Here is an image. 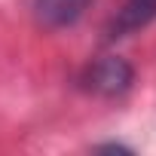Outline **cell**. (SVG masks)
<instances>
[{
	"label": "cell",
	"instance_id": "6da1fadb",
	"mask_svg": "<svg viewBox=\"0 0 156 156\" xmlns=\"http://www.w3.org/2000/svg\"><path fill=\"white\" fill-rule=\"evenodd\" d=\"M80 83L86 92H95L101 98H116V95H126L135 83V67L122 58V55H104L98 61H92Z\"/></svg>",
	"mask_w": 156,
	"mask_h": 156
},
{
	"label": "cell",
	"instance_id": "7a4b0ae2",
	"mask_svg": "<svg viewBox=\"0 0 156 156\" xmlns=\"http://www.w3.org/2000/svg\"><path fill=\"white\" fill-rule=\"evenodd\" d=\"M153 22H156V0H122L104 28V40L113 43V40L132 37Z\"/></svg>",
	"mask_w": 156,
	"mask_h": 156
},
{
	"label": "cell",
	"instance_id": "3957f363",
	"mask_svg": "<svg viewBox=\"0 0 156 156\" xmlns=\"http://www.w3.org/2000/svg\"><path fill=\"white\" fill-rule=\"evenodd\" d=\"M92 3L95 0H31V9H34V19L40 28L64 31L80 22Z\"/></svg>",
	"mask_w": 156,
	"mask_h": 156
},
{
	"label": "cell",
	"instance_id": "277c9868",
	"mask_svg": "<svg viewBox=\"0 0 156 156\" xmlns=\"http://www.w3.org/2000/svg\"><path fill=\"white\" fill-rule=\"evenodd\" d=\"M95 150H110V153H113V150H116V153H132V147H126V144H113V141H110V144H98Z\"/></svg>",
	"mask_w": 156,
	"mask_h": 156
}]
</instances>
